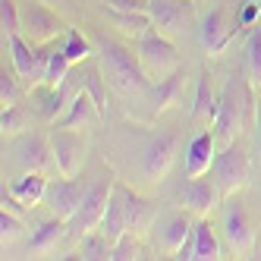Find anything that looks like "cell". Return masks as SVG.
<instances>
[{"instance_id": "obj_13", "label": "cell", "mask_w": 261, "mask_h": 261, "mask_svg": "<svg viewBox=\"0 0 261 261\" xmlns=\"http://www.w3.org/2000/svg\"><path fill=\"white\" fill-rule=\"evenodd\" d=\"M208 176V173H204ZM204 176H189V182L182 186V204L192 217H208L217 204H220V189L214 179H204Z\"/></svg>"}, {"instance_id": "obj_9", "label": "cell", "mask_w": 261, "mask_h": 261, "mask_svg": "<svg viewBox=\"0 0 261 261\" xmlns=\"http://www.w3.org/2000/svg\"><path fill=\"white\" fill-rule=\"evenodd\" d=\"M236 22L239 16L233 19L227 7H214L208 16L201 19V29H198V44L211 54V57H217V54H223L230 47L233 35H236Z\"/></svg>"}, {"instance_id": "obj_17", "label": "cell", "mask_w": 261, "mask_h": 261, "mask_svg": "<svg viewBox=\"0 0 261 261\" xmlns=\"http://www.w3.org/2000/svg\"><path fill=\"white\" fill-rule=\"evenodd\" d=\"M95 117H101V110H98L95 98H91L88 91L82 88V91H76V95L69 98V104H66V110H63V117L54 123V126H63V129H85Z\"/></svg>"}, {"instance_id": "obj_11", "label": "cell", "mask_w": 261, "mask_h": 261, "mask_svg": "<svg viewBox=\"0 0 261 261\" xmlns=\"http://www.w3.org/2000/svg\"><path fill=\"white\" fill-rule=\"evenodd\" d=\"M88 189H82V186L76 179H69V176H60V179H50L47 182V192H44V204H47V211L54 217H63V220H72L79 214L82 208V198H85Z\"/></svg>"}, {"instance_id": "obj_24", "label": "cell", "mask_w": 261, "mask_h": 261, "mask_svg": "<svg viewBox=\"0 0 261 261\" xmlns=\"http://www.w3.org/2000/svg\"><path fill=\"white\" fill-rule=\"evenodd\" d=\"M19 161H22L25 170H44V164L54 161L50 158V142H44L41 136L22 139V145H19Z\"/></svg>"}, {"instance_id": "obj_7", "label": "cell", "mask_w": 261, "mask_h": 261, "mask_svg": "<svg viewBox=\"0 0 261 261\" xmlns=\"http://www.w3.org/2000/svg\"><path fill=\"white\" fill-rule=\"evenodd\" d=\"M47 142H50V158L57 164V173L76 179L82 173V164H85V139L79 136V129L54 126Z\"/></svg>"}, {"instance_id": "obj_36", "label": "cell", "mask_w": 261, "mask_h": 261, "mask_svg": "<svg viewBox=\"0 0 261 261\" xmlns=\"http://www.w3.org/2000/svg\"><path fill=\"white\" fill-rule=\"evenodd\" d=\"M16 79H19V76H10L7 69L0 72V104H4V107L19 104V85H16Z\"/></svg>"}, {"instance_id": "obj_6", "label": "cell", "mask_w": 261, "mask_h": 261, "mask_svg": "<svg viewBox=\"0 0 261 261\" xmlns=\"http://www.w3.org/2000/svg\"><path fill=\"white\" fill-rule=\"evenodd\" d=\"M211 173H214V182H217L220 195H223V198H230V195H236L239 189H246L252 167H249L246 151H242V148L233 142V145H223V151L214 158Z\"/></svg>"}, {"instance_id": "obj_10", "label": "cell", "mask_w": 261, "mask_h": 261, "mask_svg": "<svg viewBox=\"0 0 261 261\" xmlns=\"http://www.w3.org/2000/svg\"><path fill=\"white\" fill-rule=\"evenodd\" d=\"M195 230V220L189 211H167L154 220V239H158V249L164 255H179V249L186 246V239L192 236Z\"/></svg>"}, {"instance_id": "obj_30", "label": "cell", "mask_w": 261, "mask_h": 261, "mask_svg": "<svg viewBox=\"0 0 261 261\" xmlns=\"http://www.w3.org/2000/svg\"><path fill=\"white\" fill-rule=\"evenodd\" d=\"M63 54L69 57V63H85L91 54H95V47H91V41L85 38V35L79 29H66V38H63Z\"/></svg>"}, {"instance_id": "obj_8", "label": "cell", "mask_w": 261, "mask_h": 261, "mask_svg": "<svg viewBox=\"0 0 261 261\" xmlns=\"http://www.w3.org/2000/svg\"><path fill=\"white\" fill-rule=\"evenodd\" d=\"M10 47V60H13V72L19 76L29 88L44 82V63H47V50H35L32 41H25L22 35H13L7 38Z\"/></svg>"}, {"instance_id": "obj_22", "label": "cell", "mask_w": 261, "mask_h": 261, "mask_svg": "<svg viewBox=\"0 0 261 261\" xmlns=\"http://www.w3.org/2000/svg\"><path fill=\"white\" fill-rule=\"evenodd\" d=\"M192 249H195V258H192V261H217V258H220V239H217L214 227L208 223V217H198V220H195Z\"/></svg>"}, {"instance_id": "obj_20", "label": "cell", "mask_w": 261, "mask_h": 261, "mask_svg": "<svg viewBox=\"0 0 261 261\" xmlns=\"http://www.w3.org/2000/svg\"><path fill=\"white\" fill-rule=\"evenodd\" d=\"M32 101H35V110L44 123H57L66 110V91L63 88H54V85H35L32 88Z\"/></svg>"}, {"instance_id": "obj_39", "label": "cell", "mask_w": 261, "mask_h": 261, "mask_svg": "<svg viewBox=\"0 0 261 261\" xmlns=\"http://www.w3.org/2000/svg\"><path fill=\"white\" fill-rule=\"evenodd\" d=\"M258 158H261V114H258Z\"/></svg>"}, {"instance_id": "obj_4", "label": "cell", "mask_w": 261, "mask_h": 261, "mask_svg": "<svg viewBox=\"0 0 261 261\" xmlns=\"http://www.w3.org/2000/svg\"><path fill=\"white\" fill-rule=\"evenodd\" d=\"M249 91L239 88L236 82L223 85L220 98H217V114H214V123H211V129H214V136H217L220 145H233L236 142L239 129H242V110H246V104H249Z\"/></svg>"}, {"instance_id": "obj_23", "label": "cell", "mask_w": 261, "mask_h": 261, "mask_svg": "<svg viewBox=\"0 0 261 261\" xmlns=\"http://www.w3.org/2000/svg\"><path fill=\"white\" fill-rule=\"evenodd\" d=\"M66 223L69 220H63V217H50V220H41L38 227H35V233H32V252H38V255H44V252H54L57 249V242L66 236Z\"/></svg>"}, {"instance_id": "obj_29", "label": "cell", "mask_w": 261, "mask_h": 261, "mask_svg": "<svg viewBox=\"0 0 261 261\" xmlns=\"http://www.w3.org/2000/svg\"><path fill=\"white\" fill-rule=\"evenodd\" d=\"M79 255H82V258H88V261H104V258H110V255H114V242H110L104 233L88 230V233H82Z\"/></svg>"}, {"instance_id": "obj_25", "label": "cell", "mask_w": 261, "mask_h": 261, "mask_svg": "<svg viewBox=\"0 0 261 261\" xmlns=\"http://www.w3.org/2000/svg\"><path fill=\"white\" fill-rule=\"evenodd\" d=\"M246 76H249V88L261 91V25H252L246 38Z\"/></svg>"}, {"instance_id": "obj_32", "label": "cell", "mask_w": 261, "mask_h": 261, "mask_svg": "<svg viewBox=\"0 0 261 261\" xmlns=\"http://www.w3.org/2000/svg\"><path fill=\"white\" fill-rule=\"evenodd\" d=\"M19 236H22V217L13 211H0V242H4V249Z\"/></svg>"}, {"instance_id": "obj_1", "label": "cell", "mask_w": 261, "mask_h": 261, "mask_svg": "<svg viewBox=\"0 0 261 261\" xmlns=\"http://www.w3.org/2000/svg\"><path fill=\"white\" fill-rule=\"evenodd\" d=\"M98 57H101V72L123 98H142L151 88V79H148L139 54L133 57L123 44L98 38Z\"/></svg>"}, {"instance_id": "obj_28", "label": "cell", "mask_w": 261, "mask_h": 261, "mask_svg": "<svg viewBox=\"0 0 261 261\" xmlns=\"http://www.w3.org/2000/svg\"><path fill=\"white\" fill-rule=\"evenodd\" d=\"M69 57L63 54V47L57 50H47V63H44V82L41 85H54V88H63L66 76H69Z\"/></svg>"}, {"instance_id": "obj_16", "label": "cell", "mask_w": 261, "mask_h": 261, "mask_svg": "<svg viewBox=\"0 0 261 261\" xmlns=\"http://www.w3.org/2000/svg\"><path fill=\"white\" fill-rule=\"evenodd\" d=\"M148 16H151V25L164 35H179L186 25V16H189V7L186 0H151L148 4Z\"/></svg>"}, {"instance_id": "obj_15", "label": "cell", "mask_w": 261, "mask_h": 261, "mask_svg": "<svg viewBox=\"0 0 261 261\" xmlns=\"http://www.w3.org/2000/svg\"><path fill=\"white\" fill-rule=\"evenodd\" d=\"M214 158H217V136L214 129L204 126L186 148V176H204L214 167Z\"/></svg>"}, {"instance_id": "obj_2", "label": "cell", "mask_w": 261, "mask_h": 261, "mask_svg": "<svg viewBox=\"0 0 261 261\" xmlns=\"http://www.w3.org/2000/svg\"><path fill=\"white\" fill-rule=\"evenodd\" d=\"M136 54H139V60H142V66L148 72V79H154V82L173 76V72L179 69V54H176L173 38L164 35V32H158L154 25L148 29L145 35H139Z\"/></svg>"}, {"instance_id": "obj_31", "label": "cell", "mask_w": 261, "mask_h": 261, "mask_svg": "<svg viewBox=\"0 0 261 261\" xmlns=\"http://www.w3.org/2000/svg\"><path fill=\"white\" fill-rule=\"evenodd\" d=\"M25 107L22 104H13V107H4V117H0V129H4V136H16L25 129Z\"/></svg>"}, {"instance_id": "obj_37", "label": "cell", "mask_w": 261, "mask_h": 261, "mask_svg": "<svg viewBox=\"0 0 261 261\" xmlns=\"http://www.w3.org/2000/svg\"><path fill=\"white\" fill-rule=\"evenodd\" d=\"M148 4L151 0H104V7L114 13H148Z\"/></svg>"}, {"instance_id": "obj_12", "label": "cell", "mask_w": 261, "mask_h": 261, "mask_svg": "<svg viewBox=\"0 0 261 261\" xmlns=\"http://www.w3.org/2000/svg\"><path fill=\"white\" fill-rule=\"evenodd\" d=\"M114 186H117L114 179L104 176V179H98V182L85 192L79 214L69 220L79 233H88V230H98V227H101V220H104V211H107V201H110V192H114Z\"/></svg>"}, {"instance_id": "obj_27", "label": "cell", "mask_w": 261, "mask_h": 261, "mask_svg": "<svg viewBox=\"0 0 261 261\" xmlns=\"http://www.w3.org/2000/svg\"><path fill=\"white\" fill-rule=\"evenodd\" d=\"M179 91H182V69H176L173 76L158 82V88H154V117H161L170 104L179 101Z\"/></svg>"}, {"instance_id": "obj_21", "label": "cell", "mask_w": 261, "mask_h": 261, "mask_svg": "<svg viewBox=\"0 0 261 261\" xmlns=\"http://www.w3.org/2000/svg\"><path fill=\"white\" fill-rule=\"evenodd\" d=\"M110 242H117L123 233H129V220H126V204H123V189L120 182L114 186V192H110V201H107V211H104V220L98 227Z\"/></svg>"}, {"instance_id": "obj_33", "label": "cell", "mask_w": 261, "mask_h": 261, "mask_svg": "<svg viewBox=\"0 0 261 261\" xmlns=\"http://www.w3.org/2000/svg\"><path fill=\"white\" fill-rule=\"evenodd\" d=\"M104 72L101 69H91L88 72V82H85V91L91 98H95V104H98V110H101V120L107 117V88H104Z\"/></svg>"}, {"instance_id": "obj_35", "label": "cell", "mask_w": 261, "mask_h": 261, "mask_svg": "<svg viewBox=\"0 0 261 261\" xmlns=\"http://www.w3.org/2000/svg\"><path fill=\"white\" fill-rule=\"evenodd\" d=\"M139 252H142V246H139V239L133 236V230L129 233H123L117 242H114V261H133V258H139Z\"/></svg>"}, {"instance_id": "obj_34", "label": "cell", "mask_w": 261, "mask_h": 261, "mask_svg": "<svg viewBox=\"0 0 261 261\" xmlns=\"http://www.w3.org/2000/svg\"><path fill=\"white\" fill-rule=\"evenodd\" d=\"M0 25H4V38L19 35V7H16V0H0Z\"/></svg>"}, {"instance_id": "obj_18", "label": "cell", "mask_w": 261, "mask_h": 261, "mask_svg": "<svg viewBox=\"0 0 261 261\" xmlns=\"http://www.w3.org/2000/svg\"><path fill=\"white\" fill-rule=\"evenodd\" d=\"M47 182H50V179H47L41 170H25L19 179H13L10 195L19 201V204H25V208H35V204H44Z\"/></svg>"}, {"instance_id": "obj_5", "label": "cell", "mask_w": 261, "mask_h": 261, "mask_svg": "<svg viewBox=\"0 0 261 261\" xmlns=\"http://www.w3.org/2000/svg\"><path fill=\"white\" fill-rule=\"evenodd\" d=\"M220 230L227 236V246L236 255H249L255 249V223L246 211V204L236 195L220 201Z\"/></svg>"}, {"instance_id": "obj_14", "label": "cell", "mask_w": 261, "mask_h": 261, "mask_svg": "<svg viewBox=\"0 0 261 261\" xmlns=\"http://www.w3.org/2000/svg\"><path fill=\"white\" fill-rule=\"evenodd\" d=\"M173 154H176V136L173 133H161L154 136L151 142H148L145 148V158H142V173L158 182L167 176V170H170V164H173Z\"/></svg>"}, {"instance_id": "obj_3", "label": "cell", "mask_w": 261, "mask_h": 261, "mask_svg": "<svg viewBox=\"0 0 261 261\" xmlns=\"http://www.w3.org/2000/svg\"><path fill=\"white\" fill-rule=\"evenodd\" d=\"M19 35L25 41H32L35 47H44L54 38L66 35V25L50 7L38 4V0H29V4L19 7Z\"/></svg>"}, {"instance_id": "obj_38", "label": "cell", "mask_w": 261, "mask_h": 261, "mask_svg": "<svg viewBox=\"0 0 261 261\" xmlns=\"http://www.w3.org/2000/svg\"><path fill=\"white\" fill-rule=\"evenodd\" d=\"M261 16V0H242V10H239V25H255Z\"/></svg>"}, {"instance_id": "obj_19", "label": "cell", "mask_w": 261, "mask_h": 261, "mask_svg": "<svg viewBox=\"0 0 261 261\" xmlns=\"http://www.w3.org/2000/svg\"><path fill=\"white\" fill-rule=\"evenodd\" d=\"M217 98L214 95V85H211V76L201 72L198 82H195V98H192V114L189 120L192 123H201V126H211L214 123V114H217Z\"/></svg>"}, {"instance_id": "obj_26", "label": "cell", "mask_w": 261, "mask_h": 261, "mask_svg": "<svg viewBox=\"0 0 261 261\" xmlns=\"http://www.w3.org/2000/svg\"><path fill=\"white\" fill-rule=\"evenodd\" d=\"M123 189V204H126V220H129V230H145L148 223H151V204H148L142 195H136L133 189H126V186H120Z\"/></svg>"}]
</instances>
